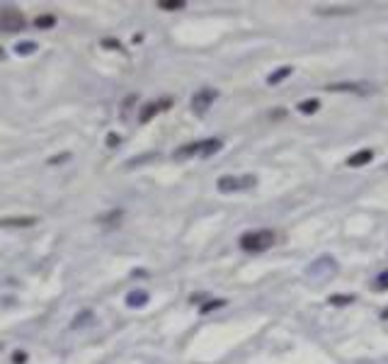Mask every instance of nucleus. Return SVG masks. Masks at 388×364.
Returning a JSON list of instances; mask_svg holds the SVG:
<instances>
[{
  "label": "nucleus",
  "mask_w": 388,
  "mask_h": 364,
  "mask_svg": "<svg viewBox=\"0 0 388 364\" xmlns=\"http://www.w3.org/2000/svg\"><path fill=\"white\" fill-rule=\"evenodd\" d=\"M299 110L303 114H313V112H318V110H320V102H318L316 97H308V100H303V102L299 105Z\"/></svg>",
  "instance_id": "obj_12"
},
{
  "label": "nucleus",
  "mask_w": 388,
  "mask_h": 364,
  "mask_svg": "<svg viewBox=\"0 0 388 364\" xmlns=\"http://www.w3.org/2000/svg\"><path fill=\"white\" fill-rule=\"evenodd\" d=\"M376 289H379V291H386V289H388V270L379 275V280H376Z\"/></svg>",
  "instance_id": "obj_18"
},
{
  "label": "nucleus",
  "mask_w": 388,
  "mask_h": 364,
  "mask_svg": "<svg viewBox=\"0 0 388 364\" xmlns=\"http://www.w3.org/2000/svg\"><path fill=\"white\" fill-rule=\"evenodd\" d=\"M0 350H2V345H0Z\"/></svg>",
  "instance_id": "obj_22"
},
{
  "label": "nucleus",
  "mask_w": 388,
  "mask_h": 364,
  "mask_svg": "<svg viewBox=\"0 0 388 364\" xmlns=\"http://www.w3.org/2000/svg\"><path fill=\"white\" fill-rule=\"evenodd\" d=\"M2 56H5V54H2V49H0V58H2Z\"/></svg>",
  "instance_id": "obj_21"
},
{
  "label": "nucleus",
  "mask_w": 388,
  "mask_h": 364,
  "mask_svg": "<svg viewBox=\"0 0 388 364\" xmlns=\"http://www.w3.org/2000/svg\"><path fill=\"white\" fill-rule=\"evenodd\" d=\"M216 97H218V90H213V87H202V90L192 97V110L197 114H204L211 105L216 102Z\"/></svg>",
  "instance_id": "obj_5"
},
{
  "label": "nucleus",
  "mask_w": 388,
  "mask_h": 364,
  "mask_svg": "<svg viewBox=\"0 0 388 364\" xmlns=\"http://www.w3.org/2000/svg\"><path fill=\"white\" fill-rule=\"evenodd\" d=\"M146 301H148V294H146V291H141V289H136V291H131V294L126 296V304H129V306H134V308L143 306Z\"/></svg>",
  "instance_id": "obj_10"
},
{
  "label": "nucleus",
  "mask_w": 388,
  "mask_h": 364,
  "mask_svg": "<svg viewBox=\"0 0 388 364\" xmlns=\"http://www.w3.org/2000/svg\"><path fill=\"white\" fill-rule=\"evenodd\" d=\"M328 92H357V95H371L376 87L371 83H364V81H357V83H332L325 87Z\"/></svg>",
  "instance_id": "obj_6"
},
{
  "label": "nucleus",
  "mask_w": 388,
  "mask_h": 364,
  "mask_svg": "<svg viewBox=\"0 0 388 364\" xmlns=\"http://www.w3.org/2000/svg\"><path fill=\"white\" fill-rule=\"evenodd\" d=\"M386 168H388V165H386Z\"/></svg>",
  "instance_id": "obj_23"
},
{
  "label": "nucleus",
  "mask_w": 388,
  "mask_h": 364,
  "mask_svg": "<svg viewBox=\"0 0 388 364\" xmlns=\"http://www.w3.org/2000/svg\"><path fill=\"white\" fill-rule=\"evenodd\" d=\"M27 25L25 15L20 10H12V7H0V32H7V34H15V32H22Z\"/></svg>",
  "instance_id": "obj_4"
},
{
  "label": "nucleus",
  "mask_w": 388,
  "mask_h": 364,
  "mask_svg": "<svg viewBox=\"0 0 388 364\" xmlns=\"http://www.w3.org/2000/svg\"><path fill=\"white\" fill-rule=\"evenodd\" d=\"M352 301H354V296H350V294L347 296H330L332 306H345V304H352Z\"/></svg>",
  "instance_id": "obj_16"
},
{
  "label": "nucleus",
  "mask_w": 388,
  "mask_h": 364,
  "mask_svg": "<svg viewBox=\"0 0 388 364\" xmlns=\"http://www.w3.org/2000/svg\"><path fill=\"white\" fill-rule=\"evenodd\" d=\"M291 66H284V68H279L277 73H272V76H267V83L269 85H277V83H282V81H286L289 76H291Z\"/></svg>",
  "instance_id": "obj_11"
},
{
  "label": "nucleus",
  "mask_w": 388,
  "mask_h": 364,
  "mask_svg": "<svg viewBox=\"0 0 388 364\" xmlns=\"http://www.w3.org/2000/svg\"><path fill=\"white\" fill-rule=\"evenodd\" d=\"M277 243V233L269 228H260V231H245L240 236V248L245 252H265Z\"/></svg>",
  "instance_id": "obj_1"
},
{
  "label": "nucleus",
  "mask_w": 388,
  "mask_h": 364,
  "mask_svg": "<svg viewBox=\"0 0 388 364\" xmlns=\"http://www.w3.org/2000/svg\"><path fill=\"white\" fill-rule=\"evenodd\" d=\"M371 161H374V151H371V148H361L354 156L347 158V165H350V168H364V165H369Z\"/></svg>",
  "instance_id": "obj_9"
},
{
  "label": "nucleus",
  "mask_w": 388,
  "mask_h": 364,
  "mask_svg": "<svg viewBox=\"0 0 388 364\" xmlns=\"http://www.w3.org/2000/svg\"><path fill=\"white\" fill-rule=\"evenodd\" d=\"M54 22H56V17L54 15H44V17H36V27L39 29H46V27H54Z\"/></svg>",
  "instance_id": "obj_14"
},
{
  "label": "nucleus",
  "mask_w": 388,
  "mask_h": 364,
  "mask_svg": "<svg viewBox=\"0 0 388 364\" xmlns=\"http://www.w3.org/2000/svg\"><path fill=\"white\" fill-rule=\"evenodd\" d=\"M39 219L36 216H7V219H0V226L5 228H30V226H36Z\"/></svg>",
  "instance_id": "obj_8"
},
{
  "label": "nucleus",
  "mask_w": 388,
  "mask_h": 364,
  "mask_svg": "<svg viewBox=\"0 0 388 364\" xmlns=\"http://www.w3.org/2000/svg\"><path fill=\"white\" fill-rule=\"evenodd\" d=\"M25 360H27V352H15L12 355V362L15 364H25Z\"/></svg>",
  "instance_id": "obj_19"
},
{
  "label": "nucleus",
  "mask_w": 388,
  "mask_h": 364,
  "mask_svg": "<svg viewBox=\"0 0 388 364\" xmlns=\"http://www.w3.org/2000/svg\"><path fill=\"white\" fill-rule=\"evenodd\" d=\"M15 51L17 54H32V51H36V44L34 41H22V44L15 46Z\"/></svg>",
  "instance_id": "obj_15"
},
{
  "label": "nucleus",
  "mask_w": 388,
  "mask_h": 364,
  "mask_svg": "<svg viewBox=\"0 0 388 364\" xmlns=\"http://www.w3.org/2000/svg\"><path fill=\"white\" fill-rule=\"evenodd\" d=\"M158 7H160V10H182V7H184V0H160Z\"/></svg>",
  "instance_id": "obj_13"
},
{
  "label": "nucleus",
  "mask_w": 388,
  "mask_h": 364,
  "mask_svg": "<svg viewBox=\"0 0 388 364\" xmlns=\"http://www.w3.org/2000/svg\"><path fill=\"white\" fill-rule=\"evenodd\" d=\"M170 105H173V100H163V102H150V105H146V107H143V112L139 114V121H141V124H148V121L153 119V117H155V114L163 112V110H165V107H170Z\"/></svg>",
  "instance_id": "obj_7"
},
{
  "label": "nucleus",
  "mask_w": 388,
  "mask_h": 364,
  "mask_svg": "<svg viewBox=\"0 0 388 364\" xmlns=\"http://www.w3.org/2000/svg\"><path fill=\"white\" fill-rule=\"evenodd\" d=\"M221 148H223V141H221V139L194 141V143H187V146L177 148V151L173 153V158H175V161H187V158H194V156H202V158H207V156L218 153Z\"/></svg>",
  "instance_id": "obj_2"
},
{
  "label": "nucleus",
  "mask_w": 388,
  "mask_h": 364,
  "mask_svg": "<svg viewBox=\"0 0 388 364\" xmlns=\"http://www.w3.org/2000/svg\"><path fill=\"white\" fill-rule=\"evenodd\" d=\"M223 306H226V301H221V299H216V301H209L207 306H202V308H199V311H202V313H209V311H213V308H223Z\"/></svg>",
  "instance_id": "obj_17"
},
{
  "label": "nucleus",
  "mask_w": 388,
  "mask_h": 364,
  "mask_svg": "<svg viewBox=\"0 0 388 364\" xmlns=\"http://www.w3.org/2000/svg\"><path fill=\"white\" fill-rule=\"evenodd\" d=\"M107 143H109V146H114V143H119V136H114V134H112V136L107 139Z\"/></svg>",
  "instance_id": "obj_20"
},
{
  "label": "nucleus",
  "mask_w": 388,
  "mask_h": 364,
  "mask_svg": "<svg viewBox=\"0 0 388 364\" xmlns=\"http://www.w3.org/2000/svg\"><path fill=\"white\" fill-rule=\"evenodd\" d=\"M216 187L221 192H243V190L257 187V177L255 175H223L216 180Z\"/></svg>",
  "instance_id": "obj_3"
}]
</instances>
